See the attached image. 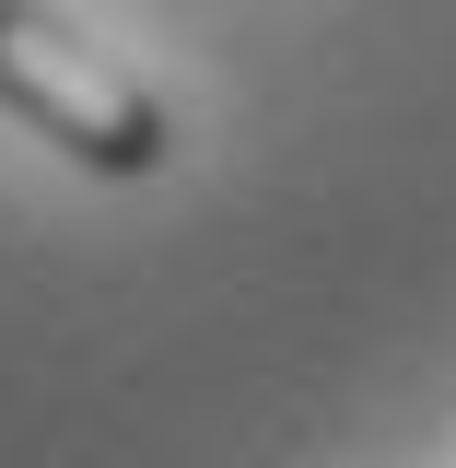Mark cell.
I'll return each instance as SVG.
<instances>
[{
  "instance_id": "obj_1",
  "label": "cell",
  "mask_w": 456,
  "mask_h": 468,
  "mask_svg": "<svg viewBox=\"0 0 456 468\" xmlns=\"http://www.w3.org/2000/svg\"><path fill=\"white\" fill-rule=\"evenodd\" d=\"M0 106L36 117L58 153L94 165V176H153L164 165V106L106 48H82L48 0H0Z\"/></svg>"
}]
</instances>
